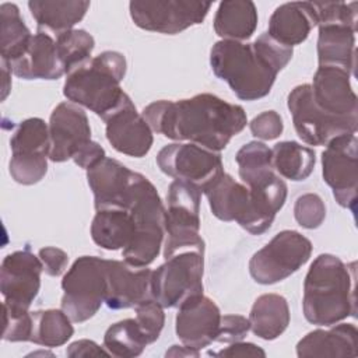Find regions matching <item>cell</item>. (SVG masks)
<instances>
[{"mask_svg": "<svg viewBox=\"0 0 358 358\" xmlns=\"http://www.w3.org/2000/svg\"><path fill=\"white\" fill-rule=\"evenodd\" d=\"M292 48L274 41L267 32L252 43L221 39L210 52L213 73L228 83L234 94L243 101L266 96L277 74L292 59Z\"/></svg>", "mask_w": 358, "mask_h": 358, "instance_id": "2", "label": "cell"}, {"mask_svg": "<svg viewBox=\"0 0 358 358\" xmlns=\"http://www.w3.org/2000/svg\"><path fill=\"white\" fill-rule=\"evenodd\" d=\"M124 74V56L106 50L71 70L64 81L63 94L73 103L92 110L103 120L127 95L120 87Z\"/></svg>", "mask_w": 358, "mask_h": 358, "instance_id": "5", "label": "cell"}, {"mask_svg": "<svg viewBox=\"0 0 358 358\" xmlns=\"http://www.w3.org/2000/svg\"><path fill=\"white\" fill-rule=\"evenodd\" d=\"M350 77L351 74L344 69L319 66L310 84L315 103L336 117H358V98Z\"/></svg>", "mask_w": 358, "mask_h": 358, "instance_id": "19", "label": "cell"}, {"mask_svg": "<svg viewBox=\"0 0 358 358\" xmlns=\"http://www.w3.org/2000/svg\"><path fill=\"white\" fill-rule=\"evenodd\" d=\"M210 355L214 357H231V358H236V357H266V352L263 348H260L259 345L253 344V343H243L241 341H235L231 343V345L222 348L218 352H208Z\"/></svg>", "mask_w": 358, "mask_h": 358, "instance_id": "46", "label": "cell"}, {"mask_svg": "<svg viewBox=\"0 0 358 358\" xmlns=\"http://www.w3.org/2000/svg\"><path fill=\"white\" fill-rule=\"evenodd\" d=\"M66 354L71 358L76 357H101V355H109V352L105 350V347H99L95 341L92 340H77L74 343H71L67 347Z\"/></svg>", "mask_w": 358, "mask_h": 358, "instance_id": "47", "label": "cell"}, {"mask_svg": "<svg viewBox=\"0 0 358 358\" xmlns=\"http://www.w3.org/2000/svg\"><path fill=\"white\" fill-rule=\"evenodd\" d=\"M294 127L309 145H326L341 134H355L358 117H336L323 112L313 101L310 84L296 85L287 99Z\"/></svg>", "mask_w": 358, "mask_h": 358, "instance_id": "11", "label": "cell"}, {"mask_svg": "<svg viewBox=\"0 0 358 358\" xmlns=\"http://www.w3.org/2000/svg\"><path fill=\"white\" fill-rule=\"evenodd\" d=\"M201 193L199 186L185 180L175 179L169 185L165 210V259L186 249L204 252V241L200 236Z\"/></svg>", "mask_w": 358, "mask_h": 358, "instance_id": "7", "label": "cell"}, {"mask_svg": "<svg viewBox=\"0 0 358 358\" xmlns=\"http://www.w3.org/2000/svg\"><path fill=\"white\" fill-rule=\"evenodd\" d=\"M147 344L136 319H124L109 326L103 336L105 350L119 358L138 357Z\"/></svg>", "mask_w": 358, "mask_h": 358, "instance_id": "35", "label": "cell"}, {"mask_svg": "<svg viewBox=\"0 0 358 358\" xmlns=\"http://www.w3.org/2000/svg\"><path fill=\"white\" fill-rule=\"evenodd\" d=\"M8 64L11 71L24 80H57L64 74L56 41L42 31L32 35L22 55Z\"/></svg>", "mask_w": 358, "mask_h": 358, "instance_id": "22", "label": "cell"}, {"mask_svg": "<svg viewBox=\"0 0 358 358\" xmlns=\"http://www.w3.org/2000/svg\"><path fill=\"white\" fill-rule=\"evenodd\" d=\"M28 8L38 24V31L56 36L73 29L90 8L87 0H31Z\"/></svg>", "mask_w": 358, "mask_h": 358, "instance_id": "26", "label": "cell"}, {"mask_svg": "<svg viewBox=\"0 0 358 358\" xmlns=\"http://www.w3.org/2000/svg\"><path fill=\"white\" fill-rule=\"evenodd\" d=\"M105 150L96 143V141H88L87 144H84L81 148H78V151L73 155V161L83 169H90L92 166H95L99 161H102L105 158Z\"/></svg>", "mask_w": 358, "mask_h": 358, "instance_id": "45", "label": "cell"}, {"mask_svg": "<svg viewBox=\"0 0 358 358\" xmlns=\"http://www.w3.org/2000/svg\"><path fill=\"white\" fill-rule=\"evenodd\" d=\"M235 161L239 168V178L246 186L259 185L275 175L271 148L262 141L245 144L236 152Z\"/></svg>", "mask_w": 358, "mask_h": 358, "instance_id": "33", "label": "cell"}, {"mask_svg": "<svg viewBox=\"0 0 358 358\" xmlns=\"http://www.w3.org/2000/svg\"><path fill=\"white\" fill-rule=\"evenodd\" d=\"M221 312L215 302L208 296L197 295L183 302L178 308L175 331L183 345L201 350L215 341Z\"/></svg>", "mask_w": 358, "mask_h": 358, "instance_id": "18", "label": "cell"}, {"mask_svg": "<svg viewBox=\"0 0 358 358\" xmlns=\"http://www.w3.org/2000/svg\"><path fill=\"white\" fill-rule=\"evenodd\" d=\"M151 278L152 270L148 267H134L124 260H108L105 303L110 309L136 308L152 298Z\"/></svg>", "mask_w": 358, "mask_h": 358, "instance_id": "20", "label": "cell"}, {"mask_svg": "<svg viewBox=\"0 0 358 358\" xmlns=\"http://www.w3.org/2000/svg\"><path fill=\"white\" fill-rule=\"evenodd\" d=\"M95 41L84 29H70L56 36V50L64 74L84 64L91 59Z\"/></svg>", "mask_w": 358, "mask_h": 358, "instance_id": "36", "label": "cell"}, {"mask_svg": "<svg viewBox=\"0 0 358 358\" xmlns=\"http://www.w3.org/2000/svg\"><path fill=\"white\" fill-rule=\"evenodd\" d=\"M355 134H341L331 138L322 152L323 180L331 187L336 201L355 211L358 190V157Z\"/></svg>", "mask_w": 358, "mask_h": 358, "instance_id": "14", "label": "cell"}, {"mask_svg": "<svg viewBox=\"0 0 358 358\" xmlns=\"http://www.w3.org/2000/svg\"><path fill=\"white\" fill-rule=\"evenodd\" d=\"M106 263L98 256H81L64 274L62 309L71 322L91 319L105 302Z\"/></svg>", "mask_w": 358, "mask_h": 358, "instance_id": "8", "label": "cell"}, {"mask_svg": "<svg viewBox=\"0 0 358 358\" xmlns=\"http://www.w3.org/2000/svg\"><path fill=\"white\" fill-rule=\"evenodd\" d=\"M355 263L323 253L310 264L303 281L302 309L316 326H331L355 316Z\"/></svg>", "mask_w": 358, "mask_h": 358, "instance_id": "4", "label": "cell"}, {"mask_svg": "<svg viewBox=\"0 0 358 358\" xmlns=\"http://www.w3.org/2000/svg\"><path fill=\"white\" fill-rule=\"evenodd\" d=\"M249 127L255 137L260 140H274L282 133L284 123L280 113L275 110H266L255 116L249 123Z\"/></svg>", "mask_w": 358, "mask_h": 358, "instance_id": "42", "label": "cell"}, {"mask_svg": "<svg viewBox=\"0 0 358 358\" xmlns=\"http://www.w3.org/2000/svg\"><path fill=\"white\" fill-rule=\"evenodd\" d=\"M43 264L29 249L15 250L3 259L0 268V291L4 305L28 310L41 288Z\"/></svg>", "mask_w": 358, "mask_h": 358, "instance_id": "15", "label": "cell"}, {"mask_svg": "<svg viewBox=\"0 0 358 358\" xmlns=\"http://www.w3.org/2000/svg\"><path fill=\"white\" fill-rule=\"evenodd\" d=\"M136 175L137 172L130 171L122 162L108 157L87 169V180L94 193L95 208L126 210Z\"/></svg>", "mask_w": 358, "mask_h": 358, "instance_id": "21", "label": "cell"}, {"mask_svg": "<svg viewBox=\"0 0 358 358\" xmlns=\"http://www.w3.org/2000/svg\"><path fill=\"white\" fill-rule=\"evenodd\" d=\"M11 69L10 64L6 60H1V74H3V94H1V99H6V96L8 95L10 90H11Z\"/></svg>", "mask_w": 358, "mask_h": 358, "instance_id": "49", "label": "cell"}, {"mask_svg": "<svg viewBox=\"0 0 358 358\" xmlns=\"http://www.w3.org/2000/svg\"><path fill=\"white\" fill-rule=\"evenodd\" d=\"M296 355L354 358L358 355L357 327L352 323H334L329 330H313L298 341Z\"/></svg>", "mask_w": 358, "mask_h": 358, "instance_id": "24", "label": "cell"}, {"mask_svg": "<svg viewBox=\"0 0 358 358\" xmlns=\"http://www.w3.org/2000/svg\"><path fill=\"white\" fill-rule=\"evenodd\" d=\"M310 255L312 242L296 231L285 229L252 256L249 273L259 284H275L298 271Z\"/></svg>", "mask_w": 358, "mask_h": 358, "instance_id": "10", "label": "cell"}, {"mask_svg": "<svg viewBox=\"0 0 358 358\" xmlns=\"http://www.w3.org/2000/svg\"><path fill=\"white\" fill-rule=\"evenodd\" d=\"M317 18V27L323 24H345L357 28V3L312 1Z\"/></svg>", "mask_w": 358, "mask_h": 358, "instance_id": "38", "label": "cell"}, {"mask_svg": "<svg viewBox=\"0 0 358 358\" xmlns=\"http://www.w3.org/2000/svg\"><path fill=\"white\" fill-rule=\"evenodd\" d=\"M355 29L345 24L319 25L317 59L319 66H333L354 74L355 70Z\"/></svg>", "mask_w": 358, "mask_h": 358, "instance_id": "25", "label": "cell"}, {"mask_svg": "<svg viewBox=\"0 0 358 358\" xmlns=\"http://www.w3.org/2000/svg\"><path fill=\"white\" fill-rule=\"evenodd\" d=\"M0 21L1 60L10 63L22 55L32 34L25 25L18 7L13 3H3L0 6Z\"/></svg>", "mask_w": 358, "mask_h": 358, "instance_id": "34", "label": "cell"}, {"mask_svg": "<svg viewBox=\"0 0 358 358\" xmlns=\"http://www.w3.org/2000/svg\"><path fill=\"white\" fill-rule=\"evenodd\" d=\"M257 27V10L250 0H224L214 17L215 34L227 41L243 42Z\"/></svg>", "mask_w": 358, "mask_h": 358, "instance_id": "27", "label": "cell"}, {"mask_svg": "<svg viewBox=\"0 0 358 358\" xmlns=\"http://www.w3.org/2000/svg\"><path fill=\"white\" fill-rule=\"evenodd\" d=\"M38 257L43 264V271L52 277H59L60 274H63L69 264L67 253L55 246H46L39 249Z\"/></svg>", "mask_w": 358, "mask_h": 358, "instance_id": "44", "label": "cell"}, {"mask_svg": "<svg viewBox=\"0 0 358 358\" xmlns=\"http://www.w3.org/2000/svg\"><path fill=\"white\" fill-rule=\"evenodd\" d=\"M134 221L131 242L122 250L123 260L147 267L158 256L165 238V207L155 186L137 172L126 208Z\"/></svg>", "mask_w": 358, "mask_h": 358, "instance_id": "6", "label": "cell"}, {"mask_svg": "<svg viewBox=\"0 0 358 358\" xmlns=\"http://www.w3.org/2000/svg\"><path fill=\"white\" fill-rule=\"evenodd\" d=\"M136 320L148 344L157 341L165 324L164 306L154 298L136 305Z\"/></svg>", "mask_w": 358, "mask_h": 358, "instance_id": "37", "label": "cell"}, {"mask_svg": "<svg viewBox=\"0 0 358 358\" xmlns=\"http://www.w3.org/2000/svg\"><path fill=\"white\" fill-rule=\"evenodd\" d=\"M103 122L106 124V138L116 151L141 158L151 150L152 130L143 115L137 112L129 95Z\"/></svg>", "mask_w": 358, "mask_h": 358, "instance_id": "16", "label": "cell"}, {"mask_svg": "<svg viewBox=\"0 0 358 358\" xmlns=\"http://www.w3.org/2000/svg\"><path fill=\"white\" fill-rule=\"evenodd\" d=\"M211 213L221 221H236L252 235L266 232L287 199V185L277 175L267 183L248 187L222 172L203 189Z\"/></svg>", "mask_w": 358, "mask_h": 358, "instance_id": "3", "label": "cell"}, {"mask_svg": "<svg viewBox=\"0 0 358 358\" xmlns=\"http://www.w3.org/2000/svg\"><path fill=\"white\" fill-rule=\"evenodd\" d=\"M250 330L263 340H274L289 324V308L284 296L278 294L260 295L249 315Z\"/></svg>", "mask_w": 358, "mask_h": 358, "instance_id": "29", "label": "cell"}, {"mask_svg": "<svg viewBox=\"0 0 358 358\" xmlns=\"http://www.w3.org/2000/svg\"><path fill=\"white\" fill-rule=\"evenodd\" d=\"M152 131L176 141H190L220 152L248 123L241 105L203 92L179 101H155L143 110Z\"/></svg>", "mask_w": 358, "mask_h": 358, "instance_id": "1", "label": "cell"}, {"mask_svg": "<svg viewBox=\"0 0 358 358\" xmlns=\"http://www.w3.org/2000/svg\"><path fill=\"white\" fill-rule=\"evenodd\" d=\"M250 330V322L242 315H224L221 316L217 343H235L246 337Z\"/></svg>", "mask_w": 358, "mask_h": 358, "instance_id": "43", "label": "cell"}, {"mask_svg": "<svg viewBox=\"0 0 358 358\" xmlns=\"http://www.w3.org/2000/svg\"><path fill=\"white\" fill-rule=\"evenodd\" d=\"M166 357H199V350L190 348L187 345H172L169 351L165 354Z\"/></svg>", "mask_w": 358, "mask_h": 358, "instance_id": "48", "label": "cell"}, {"mask_svg": "<svg viewBox=\"0 0 358 358\" xmlns=\"http://www.w3.org/2000/svg\"><path fill=\"white\" fill-rule=\"evenodd\" d=\"M157 165L165 175L193 183L201 192L224 172L220 152L193 143L165 145L157 155Z\"/></svg>", "mask_w": 358, "mask_h": 358, "instance_id": "13", "label": "cell"}, {"mask_svg": "<svg viewBox=\"0 0 358 358\" xmlns=\"http://www.w3.org/2000/svg\"><path fill=\"white\" fill-rule=\"evenodd\" d=\"M11 178L21 185H34L48 172V157H14L8 164Z\"/></svg>", "mask_w": 358, "mask_h": 358, "instance_id": "39", "label": "cell"}, {"mask_svg": "<svg viewBox=\"0 0 358 358\" xmlns=\"http://www.w3.org/2000/svg\"><path fill=\"white\" fill-rule=\"evenodd\" d=\"M49 159L64 162L84 144L91 141V127L84 109L73 102L59 103L49 119Z\"/></svg>", "mask_w": 358, "mask_h": 358, "instance_id": "17", "label": "cell"}, {"mask_svg": "<svg viewBox=\"0 0 358 358\" xmlns=\"http://www.w3.org/2000/svg\"><path fill=\"white\" fill-rule=\"evenodd\" d=\"M294 215L302 228L315 229L319 228L326 218V206L316 193H306L296 199Z\"/></svg>", "mask_w": 358, "mask_h": 358, "instance_id": "40", "label": "cell"}, {"mask_svg": "<svg viewBox=\"0 0 358 358\" xmlns=\"http://www.w3.org/2000/svg\"><path fill=\"white\" fill-rule=\"evenodd\" d=\"M133 235L134 221L127 210H96L91 222V238L98 246L106 250H123L131 242Z\"/></svg>", "mask_w": 358, "mask_h": 358, "instance_id": "28", "label": "cell"}, {"mask_svg": "<svg viewBox=\"0 0 358 358\" xmlns=\"http://www.w3.org/2000/svg\"><path fill=\"white\" fill-rule=\"evenodd\" d=\"M133 22L145 31L175 35L207 17L211 3L199 0H134L129 3Z\"/></svg>", "mask_w": 358, "mask_h": 358, "instance_id": "12", "label": "cell"}, {"mask_svg": "<svg viewBox=\"0 0 358 358\" xmlns=\"http://www.w3.org/2000/svg\"><path fill=\"white\" fill-rule=\"evenodd\" d=\"M32 313L31 341L43 347L66 344L74 333L71 319L59 309H45Z\"/></svg>", "mask_w": 358, "mask_h": 358, "instance_id": "31", "label": "cell"}, {"mask_svg": "<svg viewBox=\"0 0 358 358\" xmlns=\"http://www.w3.org/2000/svg\"><path fill=\"white\" fill-rule=\"evenodd\" d=\"M274 171L289 180H305L313 171L316 154L312 148L296 141H280L273 150Z\"/></svg>", "mask_w": 358, "mask_h": 358, "instance_id": "30", "label": "cell"}, {"mask_svg": "<svg viewBox=\"0 0 358 358\" xmlns=\"http://www.w3.org/2000/svg\"><path fill=\"white\" fill-rule=\"evenodd\" d=\"M14 157H48L50 152L49 124L41 117L22 120L10 138Z\"/></svg>", "mask_w": 358, "mask_h": 358, "instance_id": "32", "label": "cell"}, {"mask_svg": "<svg viewBox=\"0 0 358 358\" xmlns=\"http://www.w3.org/2000/svg\"><path fill=\"white\" fill-rule=\"evenodd\" d=\"M203 271L204 252L180 250L152 271L151 295L164 308H179L203 294Z\"/></svg>", "mask_w": 358, "mask_h": 358, "instance_id": "9", "label": "cell"}, {"mask_svg": "<svg viewBox=\"0 0 358 358\" xmlns=\"http://www.w3.org/2000/svg\"><path fill=\"white\" fill-rule=\"evenodd\" d=\"M4 329L3 340L6 341H31L32 313L22 309H14L3 303Z\"/></svg>", "mask_w": 358, "mask_h": 358, "instance_id": "41", "label": "cell"}, {"mask_svg": "<svg viewBox=\"0 0 358 358\" xmlns=\"http://www.w3.org/2000/svg\"><path fill=\"white\" fill-rule=\"evenodd\" d=\"M316 25L317 18L312 1H291L273 11L267 34L278 43L292 48L306 41Z\"/></svg>", "mask_w": 358, "mask_h": 358, "instance_id": "23", "label": "cell"}]
</instances>
